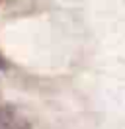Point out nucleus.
I'll return each instance as SVG.
<instances>
[{
	"instance_id": "nucleus-1",
	"label": "nucleus",
	"mask_w": 125,
	"mask_h": 129,
	"mask_svg": "<svg viewBox=\"0 0 125 129\" xmlns=\"http://www.w3.org/2000/svg\"><path fill=\"white\" fill-rule=\"evenodd\" d=\"M0 129H31V127L16 110L0 108Z\"/></svg>"
}]
</instances>
